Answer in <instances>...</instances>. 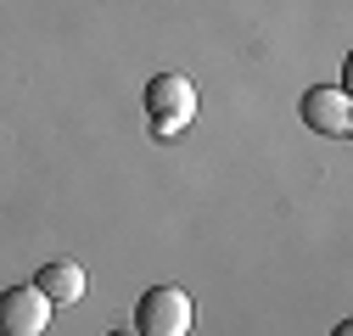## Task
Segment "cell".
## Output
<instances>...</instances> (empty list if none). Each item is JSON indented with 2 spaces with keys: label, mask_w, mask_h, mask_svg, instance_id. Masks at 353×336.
<instances>
[{
  "label": "cell",
  "mask_w": 353,
  "mask_h": 336,
  "mask_svg": "<svg viewBox=\"0 0 353 336\" xmlns=\"http://www.w3.org/2000/svg\"><path fill=\"white\" fill-rule=\"evenodd\" d=\"M141 101H146V118H152L157 135H180L196 123V84L185 73H157Z\"/></svg>",
  "instance_id": "cell-1"
},
{
  "label": "cell",
  "mask_w": 353,
  "mask_h": 336,
  "mask_svg": "<svg viewBox=\"0 0 353 336\" xmlns=\"http://www.w3.org/2000/svg\"><path fill=\"white\" fill-rule=\"evenodd\" d=\"M191 297L180 286H152L146 297L135 303V330L141 336H185L191 330Z\"/></svg>",
  "instance_id": "cell-2"
},
{
  "label": "cell",
  "mask_w": 353,
  "mask_h": 336,
  "mask_svg": "<svg viewBox=\"0 0 353 336\" xmlns=\"http://www.w3.org/2000/svg\"><path fill=\"white\" fill-rule=\"evenodd\" d=\"M46 325H51V297L39 286L0 291V336H46Z\"/></svg>",
  "instance_id": "cell-3"
},
{
  "label": "cell",
  "mask_w": 353,
  "mask_h": 336,
  "mask_svg": "<svg viewBox=\"0 0 353 336\" xmlns=\"http://www.w3.org/2000/svg\"><path fill=\"white\" fill-rule=\"evenodd\" d=\"M303 123L314 135H331V140L353 135V96L342 84H314V90L303 96Z\"/></svg>",
  "instance_id": "cell-4"
},
{
  "label": "cell",
  "mask_w": 353,
  "mask_h": 336,
  "mask_svg": "<svg viewBox=\"0 0 353 336\" xmlns=\"http://www.w3.org/2000/svg\"><path fill=\"white\" fill-rule=\"evenodd\" d=\"M34 286L51 297V308H68V303H84V286H90V275H84L79 258H51L46 269L34 275Z\"/></svg>",
  "instance_id": "cell-5"
},
{
  "label": "cell",
  "mask_w": 353,
  "mask_h": 336,
  "mask_svg": "<svg viewBox=\"0 0 353 336\" xmlns=\"http://www.w3.org/2000/svg\"><path fill=\"white\" fill-rule=\"evenodd\" d=\"M331 336H353V325H336V330H331Z\"/></svg>",
  "instance_id": "cell-6"
},
{
  "label": "cell",
  "mask_w": 353,
  "mask_h": 336,
  "mask_svg": "<svg viewBox=\"0 0 353 336\" xmlns=\"http://www.w3.org/2000/svg\"><path fill=\"white\" fill-rule=\"evenodd\" d=\"M107 336H141V330H107Z\"/></svg>",
  "instance_id": "cell-7"
}]
</instances>
